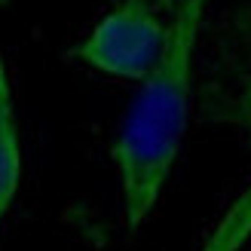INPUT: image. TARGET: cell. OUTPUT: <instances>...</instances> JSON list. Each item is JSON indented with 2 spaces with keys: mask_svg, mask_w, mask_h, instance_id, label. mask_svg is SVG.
<instances>
[{
  "mask_svg": "<svg viewBox=\"0 0 251 251\" xmlns=\"http://www.w3.org/2000/svg\"><path fill=\"white\" fill-rule=\"evenodd\" d=\"M144 3H147L150 9H156L159 16H166V19L172 22V19H175V12H178V9L187 3V0H144Z\"/></svg>",
  "mask_w": 251,
  "mask_h": 251,
  "instance_id": "5b68a950",
  "label": "cell"
},
{
  "mask_svg": "<svg viewBox=\"0 0 251 251\" xmlns=\"http://www.w3.org/2000/svg\"><path fill=\"white\" fill-rule=\"evenodd\" d=\"M166 43L169 19L144 0H120L68 55L107 77L144 83L159 65Z\"/></svg>",
  "mask_w": 251,
  "mask_h": 251,
  "instance_id": "7a4b0ae2",
  "label": "cell"
},
{
  "mask_svg": "<svg viewBox=\"0 0 251 251\" xmlns=\"http://www.w3.org/2000/svg\"><path fill=\"white\" fill-rule=\"evenodd\" d=\"M208 0H187L169 22V43L159 65L135 92L110 156L120 175L123 218L132 233L153 215L190 126L193 65Z\"/></svg>",
  "mask_w": 251,
  "mask_h": 251,
  "instance_id": "6da1fadb",
  "label": "cell"
},
{
  "mask_svg": "<svg viewBox=\"0 0 251 251\" xmlns=\"http://www.w3.org/2000/svg\"><path fill=\"white\" fill-rule=\"evenodd\" d=\"M248 242H251V187H245V193L224 211V218L215 224L202 251H242Z\"/></svg>",
  "mask_w": 251,
  "mask_h": 251,
  "instance_id": "277c9868",
  "label": "cell"
},
{
  "mask_svg": "<svg viewBox=\"0 0 251 251\" xmlns=\"http://www.w3.org/2000/svg\"><path fill=\"white\" fill-rule=\"evenodd\" d=\"M19 181H22V141H19L9 77L3 61H0V224H3L12 199L19 193Z\"/></svg>",
  "mask_w": 251,
  "mask_h": 251,
  "instance_id": "3957f363",
  "label": "cell"
}]
</instances>
